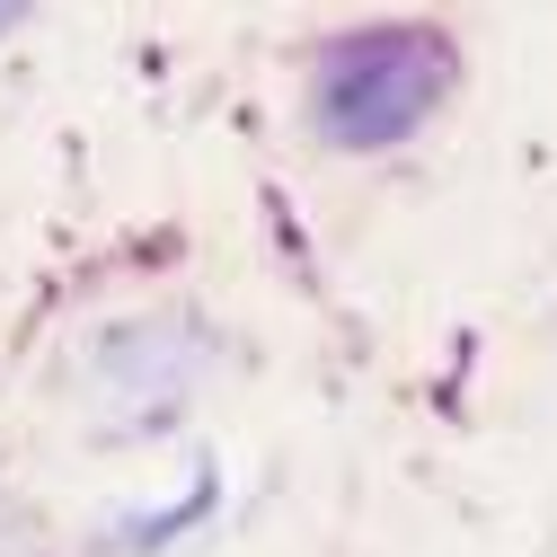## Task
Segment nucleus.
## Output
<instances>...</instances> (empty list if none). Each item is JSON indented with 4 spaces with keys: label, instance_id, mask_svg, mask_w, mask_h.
<instances>
[{
    "label": "nucleus",
    "instance_id": "obj_1",
    "mask_svg": "<svg viewBox=\"0 0 557 557\" xmlns=\"http://www.w3.org/2000/svg\"><path fill=\"white\" fill-rule=\"evenodd\" d=\"M434 98H443V45L425 36H345L327 45L310 81V115L345 151H381L398 133H416L434 115Z\"/></svg>",
    "mask_w": 557,
    "mask_h": 557
},
{
    "label": "nucleus",
    "instance_id": "obj_2",
    "mask_svg": "<svg viewBox=\"0 0 557 557\" xmlns=\"http://www.w3.org/2000/svg\"><path fill=\"white\" fill-rule=\"evenodd\" d=\"M0 27H10V10H0Z\"/></svg>",
    "mask_w": 557,
    "mask_h": 557
}]
</instances>
